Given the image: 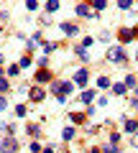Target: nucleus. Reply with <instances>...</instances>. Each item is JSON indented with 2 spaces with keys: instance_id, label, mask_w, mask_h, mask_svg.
Here are the masks:
<instances>
[{
  "instance_id": "nucleus-1",
  "label": "nucleus",
  "mask_w": 138,
  "mask_h": 153,
  "mask_svg": "<svg viewBox=\"0 0 138 153\" xmlns=\"http://www.w3.org/2000/svg\"><path fill=\"white\" fill-rule=\"evenodd\" d=\"M107 59L115 61V64H120V61H125V54H123L120 46H110V49H107Z\"/></svg>"
},
{
  "instance_id": "nucleus-2",
  "label": "nucleus",
  "mask_w": 138,
  "mask_h": 153,
  "mask_svg": "<svg viewBox=\"0 0 138 153\" xmlns=\"http://www.w3.org/2000/svg\"><path fill=\"white\" fill-rule=\"evenodd\" d=\"M16 140H13V138H5V140H3V146H0V151L3 153H16Z\"/></svg>"
},
{
  "instance_id": "nucleus-3",
  "label": "nucleus",
  "mask_w": 138,
  "mask_h": 153,
  "mask_svg": "<svg viewBox=\"0 0 138 153\" xmlns=\"http://www.w3.org/2000/svg\"><path fill=\"white\" fill-rule=\"evenodd\" d=\"M74 82H77L79 87H84V84H87V69H79L77 74H74Z\"/></svg>"
},
{
  "instance_id": "nucleus-4",
  "label": "nucleus",
  "mask_w": 138,
  "mask_h": 153,
  "mask_svg": "<svg viewBox=\"0 0 138 153\" xmlns=\"http://www.w3.org/2000/svg\"><path fill=\"white\" fill-rule=\"evenodd\" d=\"M61 31L69 33V36H74V33H77V26H72V23H61Z\"/></svg>"
},
{
  "instance_id": "nucleus-5",
  "label": "nucleus",
  "mask_w": 138,
  "mask_h": 153,
  "mask_svg": "<svg viewBox=\"0 0 138 153\" xmlns=\"http://www.w3.org/2000/svg\"><path fill=\"white\" fill-rule=\"evenodd\" d=\"M61 135H64V140H72V138H74V130H72V128H64Z\"/></svg>"
},
{
  "instance_id": "nucleus-6",
  "label": "nucleus",
  "mask_w": 138,
  "mask_h": 153,
  "mask_svg": "<svg viewBox=\"0 0 138 153\" xmlns=\"http://www.w3.org/2000/svg\"><path fill=\"white\" fill-rule=\"evenodd\" d=\"M31 97L39 102V100H44V92H41V89H31Z\"/></svg>"
},
{
  "instance_id": "nucleus-7",
  "label": "nucleus",
  "mask_w": 138,
  "mask_h": 153,
  "mask_svg": "<svg viewBox=\"0 0 138 153\" xmlns=\"http://www.w3.org/2000/svg\"><path fill=\"white\" fill-rule=\"evenodd\" d=\"M125 87H131V89H133V87H138V84H136V76H133V74H131V76H125Z\"/></svg>"
},
{
  "instance_id": "nucleus-8",
  "label": "nucleus",
  "mask_w": 138,
  "mask_h": 153,
  "mask_svg": "<svg viewBox=\"0 0 138 153\" xmlns=\"http://www.w3.org/2000/svg\"><path fill=\"white\" fill-rule=\"evenodd\" d=\"M77 13H79V16H92V13H90V5H79Z\"/></svg>"
},
{
  "instance_id": "nucleus-9",
  "label": "nucleus",
  "mask_w": 138,
  "mask_h": 153,
  "mask_svg": "<svg viewBox=\"0 0 138 153\" xmlns=\"http://www.w3.org/2000/svg\"><path fill=\"white\" fill-rule=\"evenodd\" d=\"M92 100H95V92H92V89H90V92H84V94H82V102H92Z\"/></svg>"
},
{
  "instance_id": "nucleus-10",
  "label": "nucleus",
  "mask_w": 138,
  "mask_h": 153,
  "mask_svg": "<svg viewBox=\"0 0 138 153\" xmlns=\"http://www.w3.org/2000/svg\"><path fill=\"white\" fill-rule=\"evenodd\" d=\"M115 94H125V84H115V89H113Z\"/></svg>"
},
{
  "instance_id": "nucleus-11",
  "label": "nucleus",
  "mask_w": 138,
  "mask_h": 153,
  "mask_svg": "<svg viewBox=\"0 0 138 153\" xmlns=\"http://www.w3.org/2000/svg\"><path fill=\"white\" fill-rule=\"evenodd\" d=\"M16 115H18V117H23V115H26V105H18V107H16Z\"/></svg>"
},
{
  "instance_id": "nucleus-12",
  "label": "nucleus",
  "mask_w": 138,
  "mask_h": 153,
  "mask_svg": "<svg viewBox=\"0 0 138 153\" xmlns=\"http://www.w3.org/2000/svg\"><path fill=\"white\" fill-rule=\"evenodd\" d=\"M136 125H138V123H133V120H128V123H125V130H128V133H133V130H136Z\"/></svg>"
},
{
  "instance_id": "nucleus-13",
  "label": "nucleus",
  "mask_w": 138,
  "mask_h": 153,
  "mask_svg": "<svg viewBox=\"0 0 138 153\" xmlns=\"http://www.w3.org/2000/svg\"><path fill=\"white\" fill-rule=\"evenodd\" d=\"M56 8H59V3H49V5H46V10H49V13H54Z\"/></svg>"
},
{
  "instance_id": "nucleus-14",
  "label": "nucleus",
  "mask_w": 138,
  "mask_h": 153,
  "mask_svg": "<svg viewBox=\"0 0 138 153\" xmlns=\"http://www.w3.org/2000/svg\"><path fill=\"white\" fill-rule=\"evenodd\" d=\"M8 89V79H0V92H5Z\"/></svg>"
},
{
  "instance_id": "nucleus-15",
  "label": "nucleus",
  "mask_w": 138,
  "mask_h": 153,
  "mask_svg": "<svg viewBox=\"0 0 138 153\" xmlns=\"http://www.w3.org/2000/svg\"><path fill=\"white\" fill-rule=\"evenodd\" d=\"M3 107H5V100H3V97H0V110H3Z\"/></svg>"
},
{
  "instance_id": "nucleus-16",
  "label": "nucleus",
  "mask_w": 138,
  "mask_h": 153,
  "mask_svg": "<svg viewBox=\"0 0 138 153\" xmlns=\"http://www.w3.org/2000/svg\"><path fill=\"white\" fill-rule=\"evenodd\" d=\"M133 146H136V148H138V135H136V138H133Z\"/></svg>"
}]
</instances>
